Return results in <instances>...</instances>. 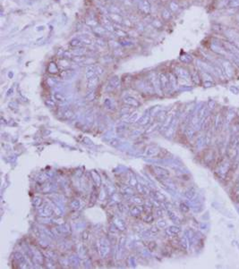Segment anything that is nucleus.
Returning <instances> with one entry per match:
<instances>
[{
	"label": "nucleus",
	"instance_id": "1",
	"mask_svg": "<svg viewBox=\"0 0 239 269\" xmlns=\"http://www.w3.org/2000/svg\"><path fill=\"white\" fill-rule=\"evenodd\" d=\"M98 82H99V79H98V77H97V76H95V75H92V77L88 78V80H87V85H88V88H89V89H93V88H95V87L97 86Z\"/></svg>",
	"mask_w": 239,
	"mask_h": 269
},
{
	"label": "nucleus",
	"instance_id": "2",
	"mask_svg": "<svg viewBox=\"0 0 239 269\" xmlns=\"http://www.w3.org/2000/svg\"><path fill=\"white\" fill-rule=\"evenodd\" d=\"M158 151L159 150H158V147H156V146H150V147H149L146 149L145 155L148 156V157H154V156H156L158 153Z\"/></svg>",
	"mask_w": 239,
	"mask_h": 269
},
{
	"label": "nucleus",
	"instance_id": "3",
	"mask_svg": "<svg viewBox=\"0 0 239 269\" xmlns=\"http://www.w3.org/2000/svg\"><path fill=\"white\" fill-rule=\"evenodd\" d=\"M125 102L128 103L129 105H133V106H137L138 105L137 101L134 98H125Z\"/></svg>",
	"mask_w": 239,
	"mask_h": 269
},
{
	"label": "nucleus",
	"instance_id": "4",
	"mask_svg": "<svg viewBox=\"0 0 239 269\" xmlns=\"http://www.w3.org/2000/svg\"><path fill=\"white\" fill-rule=\"evenodd\" d=\"M72 74H73V71H71V70L64 71V72H63V74H62V76H63L65 79H66V78H69V77L72 75Z\"/></svg>",
	"mask_w": 239,
	"mask_h": 269
},
{
	"label": "nucleus",
	"instance_id": "5",
	"mask_svg": "<svg viewBox=\"0 0 239 269\" xmlns=\"http://www.w3.org/2000/svg\"><path fill=\"white\" fill-rule=\"evenodd\" d=\"M110 83L112 84L113 87H117L118 84H119V79L117 77H114L111 81H110Z\"/></svg>",
	"mask_w": 239,
	"mask_h": 269
}]
</instances>
